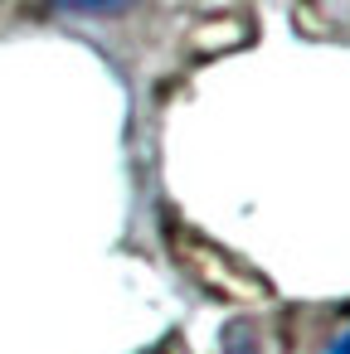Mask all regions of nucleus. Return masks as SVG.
Returning a JSON list of instances; mask_svg holds the SVG:
<instances>
[{"label": "nucleus", "mask_w": 350, "mask_h": 354, "mask_svg": "<svg viewBox=\"0 0 350 354\" xmlns=\"http://www.w3.org/2000/svg\"><path fill=\"white\" fill-rule=\"evenodd\" d=\"M326 354H350V330H345V335H335V339H331V349H326Z\"/></svg>", "instance_id": "nucleus-3"}, {"label": "nucleus", "mask_w": 350, "mask_h": 354, "mask_svg": "<svg viewBox=\"0 0 350 354\" xmlns=\"http://www.w3.org/2000/svg\"><path fill=\"white\" fill-rule=\"evenodd\" d=\"M59 10H69V15H122V10H132L137 0H54Z\"/></svg>", "instance_id": "nucleus-1"}, {"label": "nucleus", "mask_w": 350, "mask_h": 354, "mask_svg": "<svg viewBox=\"0 0 350 354\" xmlns=\"http://www.w3.org/2000/svg\"><path fill=\"white\" fill-rule=\"evenodd\" d=\"M224 354H263V349H258V339H253L248 325H229V335H224Z\"/></svg>", "instance_id": "nucleus-2"}]
</instances>
